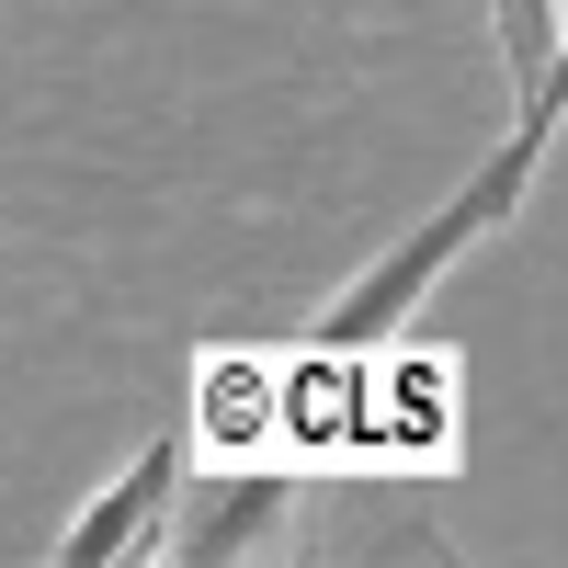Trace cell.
Listing matches in <instances>:
<instances>
[{"mask_svg":"<svg viewBox=\"0 0 568 568\" xmlns=\"http://www.w3.org/2000/svg\"><path fill=\"white\" fill-rule=\"evenodd\" d=\"M500 12V58H511V91L557 80V0H489Z\"/></svg>","mask_w":568,"mask_h":568,"instance_id":"obj_4","label":"cell"},{"mask_svg":"<svg viewBox=\"0 0 568 568\" xmlns=\"http://www.w3.org/2000/svg\"><path fill=\"white\" fill-rule=\"evenodd\" d=\"M546 149H557V80H535L524 125H511L500 149L478 160V182H455V194H444L433 216H420V227H409V240H398L387 262H375V273L353 284L342 307L318 318V353H364V342H387V329H398V318H409L420 296H433V273H444L455 251H478L489 227H500L511 205H524V182H535V160H546Z\"/></svg>","mask_w":568,"mask_h":568,"instance_id":"obj_1","label":"cell"},{"mask_svg":"<svg viewBox=\"0 0 568 568\" xmlns=\"http://www.w3.org/2000/svg\"><path fill=\"white\" fill-rule=\"evenodd\" d=\"M171 489H182V433H160V444H149V455H136L125 478H114V489H103V500H91L80 524L58 535V568H103V557H136V546L160 535Z\"/></svg>","mask_w":568,"mask_h":568,"instance_id":"obj_2","label":"cell"},{"mask_svg":"<svg viewBox=\"0 0 568 568\" xmlns=\"http://www.w3.org/2000/svg\"><path fill=\"white\" fill-rule=\"evenodd\" d=\"M284 511H296V489H284V478H227V489H205V511H194V535H182V557H194V568H227V557L273 546Z\"/></svg>","mask_w":568,"mask_h":568,"instance_id":"obj_3","label":"cell"}]
</instances>
